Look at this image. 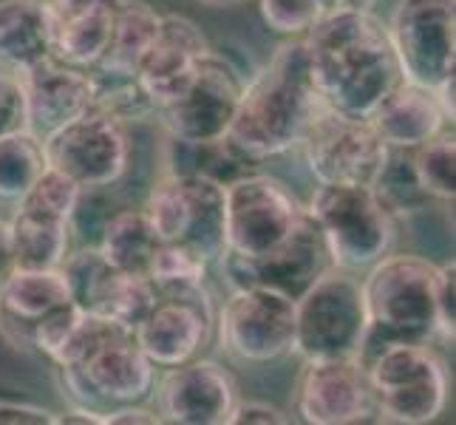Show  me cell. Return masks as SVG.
I'll return each instance as SVG.
<instances>
[{"mask_svg": "<svg viewBox=\"0 0 456 425\" xmlns=\"http://www.w3.org/2000/svg\"><path fill=\"white\" fill-rule=\"evenodd\" d=\"M306 60L318 97L329 111L369 119L403 80L388 29L374 12H332L306 35Z\"/></svg>", "mask_w": 456, "mask_h": 425, "instance_id": "obj_1", "label": "cell"}, {"mask_svg": "<svg viewBox=\"0 0 456 425\" xmlns=\"http://www.w3.org/2000/svg\"><path fill=\"white\" fill-rule=\"evenodd\" d=\"M323 108L309 74L304 37H289L266 66L247 77L227 142L249 162L284 156L301 148L309 125Z\"/></svg>", "mask_w": 456, "mask_h": 425, "instance_id": "obj_2", "label": "cell"}, {"mask_svg": "<svg viewBox=\"0 0 456 425\" xmlns=\"http://www.w3.org/2000/svg\"><path fill=\"white\" fill-rule=\"evenodd\" d=\"M360 275L369 315L360 364L386 343H434L443 338L436 312L439 264L411 253H388Z\"/></svg>", "mask_w": 456, "mask_h": 425, "instance_id": "obj_3", "label": "cell"}, {"mask_svg": "<svg viewBox=\"0 0 456 425\" xmlns=\"http://www.w3.org/2000/svg\"><path fill=\"white\" fill-rule=\"evenodd\" d=\"M306 213L323 235L332 266L346 273H366L397 241V218L377 201L371 187L318 184Z\"/></svg>", "mask_w": 456, "mask_h": 425, "instance_id": "obj_4", "label": "cell"}, {"mask_svg": "<svg viewBox=\"0 0 456 425\" xmlns=\"http://www.w3.org/2000/svg\"><path fill=\"white\" fill-rule=\"evenodd\" d=\"M377 420L434 422L448 405V369L431 343H386L363 360Z\"/></svg>", "mask_w": 456, "mask_h": 425, "instance_id": "obj_5", "label": "cell"}, {"mask_svg": "<svg viewBox=\"0 0 456 425\" xmlns=\"http://www.w3.org/2000/svg\"><path fill=\"white\" fill-rule=\"evenodd\" d=\"M369 332L360 275L329 270L295 301L292 355L301 360L357 357Z\"/></svg>", "mask_w": 456, "mask_h": 425, "instance_id": "obj_6", "label": "cell"}, {"mask_svg": "<svg viewBox=\"0 0 456 425\" xmlns=\"http://www.w3.org/2000/svg\"><path fill=\"white\" fill-rule=\"evenodd\" d=\"M71 405H86L105 417L108 408L148 403L156 386V366L139 349L131 329L114 326L77 360L57 369Z\"/></svg>", "mask_w": 456, "mask_h": 425, "instance_id": "obj_7", "label": "cell"}, {"mask_svg": "<svg viewBox=\"0 0 456 425\" xmlns=\"http://www.w3.org/2000/svg\"><path fill=\"white\" fill-rule=\"evenodd\" d=\"M80 193V184L54 168H45L14 204L9 235L18 270H60L71 249V216Z\"/></svg>", "mask_w": 456, "mask_h": 425, "instance_id": "obj_8", "label": "cell"}, {"mask_svg": "<svg viewBox=\"0 0 456 425\" xmlns=\"http://www.w3.org/2000/svg\"><path fill=\"white\" fill-rule=\"evenodd\" d=\"M162 241L193 247L213 266L224 253V184L210 176L156 179L142 208Z\"/></svg>", "mask_w": 456, "mask_h": 425, "instance_id": "obj_9", "label": "cell"}, {"mask_svg": "<svg viewBox=\"0 0 456 425\" xmlns=\"http://www.w3.org/2000/svg\"><path fill=\"white\" fill-rule=\"evenodd\" d=\"M45 162L83 191H111L131 170L128 125L88 108L43 139Z\"/></svg>", "mask_w": 456, "mask_h": 425, "instance_id": "obj_10", "label": "cell"}, {"mask_svg": "<svg viewBox=\"0 0 456 425\" xmlns=\"http://www.w3.org/2000/svg\"><path fill=\"white\" fill-rule=\"evenodd\" d=\"M304 204L289 187L266 173H241L224 184V249L261 258L292 233Z\"/></svg>", "mask_w": 456, "mask_h": 425, "instance_id": "obj_11", "label": "cell"}, {"mask_svg": "<svg viewBox=\"0 0 456 425\" xmlns=\"http://www.w3.org/2000/svg\"><path fill=\"white\" fill-rule=\"evenodd\" d=\"M218 343L241 364H273L292 355L295 301L270 287H244L227 295L216 315Z\"/></svg>", "mask_w": 456, "mask_h": 425, "instance_id": "obj_12", "label": "cell"}, {"mask_svg": "<svg viewBox=\"0 0 456 425\" xmlns=\"http://www.w3.org/2000/svg\"><path fill=\"white\" fill-rule=\"evenodd\" d=\"M405 80L436 88L456 69V0H397L386 23Z\"/></svg>", "mask_w": 456, "mask_h": 425, "instance_id": "obj_13", "label": "cell"}, {"mask_svg": "<svg viewBox=\"0 0 456 425\" xmlns=\"http://www.w3.org/2000/svg\"><path fill=\"white\" fill-rule=\"evenodd\" d=\"M247 77L224 52H208L176 100L159 108L165 134L191 142L227 139L232 117L239 111Z\"/></svg>", "mask_w": 456, "mask_h": 425, "instance_id": "obj_14", "label": "cell"}, {"mask_svg": "<svg viewBox=\"0 0 456 425\" xmlns=\"http://www.w3.org/2000/svg\"><path fill=\"white\" fill-rule=\"evenodd\" d=\"M301 151L318 184L369 187L386 162L388 145L369 119L343 117L323 108L309 125Z\"/></svg>", "mask_w": 456, "mask_h": 425, "instance_id": "obj_15", "label": "cell"}, {"mask_svg": "<svg viewBox=\"0 0 456 425\" xmlns=\"http://www.w3.org/2000/svg\"><path fill=\"white\" fill-rule=\"evenodd\" d=\"M216 264L222 266L230 292L244 287H270L297 301L332 266V258H329V249L323 244L318 225H314V218L304 208L292 233L266 256L241 258L224 249Z\"/></svg>", "mask_w": 456, "mask_h": 425, "instance_id": "obj_16", "label": "cell"}, {"mask_svg": "<svg viewBox=\"0 0 456 425\" xmlns=\"http://www.w3.org/2000/svg\"><path fill=\"white\" fill-rule=\"evenodd\" d=\"M60 273L66 278L69 298L83 312L131 329V332L159 298L148 278L125 275L102 256L97 244L69 249Z\"/></svg>", "mask_w": 456, "mask_h": 425, "instance_id": "obj_17", "label": "cell"}, {"mask_svg": "<svg viewBox=\"0 0 456 425\" xmlns=\"http://www.w3.org/2000/svg\"><path fill=\"white\" fill-rule=\"evenodd\" d=\"M295 408L309 425H354L377 420V405L360 357L304 360Z\"/></svg>", "mask_w": 456, "mask_h": 425, "instance_id": "obj_18", "label": "cell"}, {"mask_svg": "<svg viewBox=\"0 0 456 425\" xmlns=\"http://www.w3.org/2000/svg\"><path fill=\"white\" fill-rule=\"evenodd\" d=\"M153 397L162 422L227 425L241 395L230 369L210 357H193L165 369L153 386Z\"/></svg>", "mask_w": 456, "mask_h": 425, "instance_id": "obj_19", "label": "cell"}, {"mask_svg": "<svg viewBox=\"0 0 456 425\" xmlns=\"http://www.w3.org/2000/svg\"><path fill=\"white\" fill-rule=\"evenodd\" d=\"M216 329V309L208 295L156 298L134 329V340L156 369H170L204 352Z\"/></svg>", "mask_w": 456, "mask_h": 425, "instance_id": "obj_20", "label": "cell"}, {"mask_svg": "<svg viewBox=\"0 0 456 425\" xmlns=\"http://www.w3.org/2000/svg\"><path fill=\"white\" fill-rule=\"evenodd\" d=\"M208 52L210 43L191 18L162 14L159 31L136 71V80L142 83L156 108H165L191 86L199 62Z\"/></svg>", "mask_w": 456, "mask_h": 425, "instance_id": "obj_21", "label": "cell"}, {"mask_svg": "<svg viewBox=\"0 0 456 425\" xmlns=\"http://www.w3.org/2000/svg\"><path fill=\"white\" fill-rule=\"evenodd\" d=\"M26 91V131L45 139L94 105V80L88 69L45 60L20 77Z\"/></svg>", "mask_w": 456, "mask_h": 425, "instance_id": "obj_22", "label": "cell"}, {"mask_svg": "<svg viewBox=\"0 0 456 425\" xmlns=\"http://www.w3.org/2000/svg\"><path fill=\"white\" fill-rule=\"evenodd\" d=\"M119 0H45L54 60L77 69L100 62L114 31Z\"/></svg>", "mask_w": 456, "mask_h": 425, "instance_id": "obj_23", "label": "cell"}, {"mask_svg": "<svg viewBox=\"0 0 456 425\" xmlns=\"http://www.w3.org/2000/svg\"><path fill=\"white\" fill-rule=\"evenodd\" d=\"M69 298L60 270H18L0 287V335L18 352H31L35 326Z\"/></svg>", "mask_w": 456, "mask_h": 425, "instance_id": "obj_24", "label": "cell"}, {"mask_svg": "<svg viewBox=\"0 0 456 425\" xmlns=\"http://www.w3.org/2000/svg\"><path fill=\"white\" fill-rule=\"evenodd\" d=\"M369 122L388 148L400 151H414L453 125V119L439 105L434 88L417 86L405 77L374 108Z\"/></svg>", "mask_w": 456, "mask_h": 425, "instance_id": "obj_25", "label": "cell"}, {"mask_svg": "<svg viewBox=\"0 0 456 425\" xmlns=\"http://www.w3.org/2000/svg\"><path fill=\"white\" fill-rule=\"evenodd\" d=\"M52 57L45 0H0V71L23 77Z\"/></svg>", "mask_w": 456, "mask_h": 425, "instance_id": "obj_26", "label": "cell"}, {"mask_svg": "<svg viewBox=\"0 0 456 425\" xmlns=\"http://www.w3.org/2000/svg\"><path fill=\"white\" fill-rule=\"evenodd\" d=\"M165 241L159 239V233L151 225L148 213L139 208H125L108 216V222L102 225L97 247L102 249V256L111 261L117 270L134 278H148L153 258L159 253V247Z\"/></svg>", "mask_w": 456, "mask_h": 425, "instance_id": "obj_27", "label": "cell"}, {"mask_svg": "<svg viewBox=\"0 0 456 425\" xmlns=\"http://www.w3.org/2000/svg\"><path fill=\"white\" fill-rule=\"evenodd\" d=\"M162 14L156 12L148 0H119L114 31L108 40L100 62L94 69L122 77H136L139 66L156 40Z\"/></svg>", "mask_w": 456, "mask_h": 425, "instance_id": "obj_28", "label": "cell"}, {"mask_svg": "<svg viewBox=\"0 0 456 425\" xmlns=\"http://www.w3.org/2000/svg\"><path fill=\"white\" fill-rule=\"evenodd\" d=\"M210 261L193 247L165 241L153 258L148 281L159 298H196L208 295V273Z\"/></svg>", "mask_w": 456, "mask_h": 425, "instance_id": "obj_29", "label": "cell"}, {"mask_svg": "<svg viewBox=\"0 0 456 425\" xmlns=\"http://www.w3.org/2000/svg\"><path fill=\"white\" fill-rule=\"evenodd\" d=\"M369 187L377 196V201H380L395 218L417 216L434 201L422 191V184L417 179L411 151H400V148H388L386 162L380 165V170H377V176Z\"/></svg>", "mask_w": 456, "mask_h": 425, "instance_id": "obj_30", "label": "cell"}, {"mask_svg": "<svg viewBox=\"0 0 456 425\" xmlns=\"http://www.w3.org/2000/svg\"><path fill=\"white\" fill-rule=\"evenodd\" d=\"M45 168L43 139L31 131L0 136V204H18Z\"/></svg>", "mask_w": 456, "mask_h": 425, "instance_id": "obj_31", "label": "cell"}, {"mask_svg": "<svg viewBox=\"0 0 456 425\" xmlns=\"http://www.w3.org/2000/svg\"><path fill=\"white\" fill-rule=\"evenodd\" d=\"M94 80V105L97 111H105L108 117H114L122 125L134 122H148L159 119V108L153 105L148 97V91L136 77H122V74H108L88 69Z\"/></svg>", "mask_w": 456, "mask_h": 425, "instance_id": "obj_32", "label": "cell"}, {"mask_svg": "<svg viewBox=\"0 0 456 425\" xmlns=\"http://www.w3.org/2000/svg\"><path fill=\"white\" fill-rule=\"evenodd\" d=\"M414 173L434 201H453L456 193V136L453 128L439 131L411 151Z\"/></svg>", "mask_w": 456, "mask_h": 425, "instance_id": "obj_33", "label": "cell"}, {"mask_svg": "<svg viewBox=\"0 0 456 425\" xmlns=\"http://www.w3.org/2000/svg\"><path fill=\"white\" fill-rule=\"evenodd\" d=\"M261 18L278 35L304 37L323 18L318 0H258Z\"/></svg>", "mask_w": 456, "mask_h": 425, "instance_id": "obj_34", "label": "cell"}, {"mask_svg": "<svg viewBox=\"0 0 456 425\" xmlns=\"http://www.w3.org/2000/svg\"><path fill=\"white\" fill-rule=\"evenodd\" d=\"M26 131V91L23 80L0 71V136Z\"/></svg>", "mask_w": 456, "mask_h": 425, "instance_id": "obj_35", "label": "cell"}, {"mask_svg": "<svg viewBox=\"0 0 456 425\" xmlns=\"http://www.w3.org/2000/svg\"><path fill=\"white\" fill-rule=\"evenodd\" d=\"M456 266L453 261L439 264V283H436V312H439V335L453 340L456 323Z\"/></svg>", "mask_w": 456, "mask_h": 425, "instance_id": "obj_36", "label": "cell"}, {"mask_svg": "<svg viewBox=\"0 0 456 425\" xmlns=\"http://www.w3.org/2000/svg\"><path fill=\"white\" fill-rule=\"evenodd\" d=\"M292 417L287 412H281L278 405H270L264 400H241L235 403L232 414L227 425H249V422H261V425H287Z\"/></svg>", "mask_w": 456, "mask_h": 425, "instance_id": "obj_37", "label": "cell"}, {"mask_svg": "<svg viewBox=\"0 0 456 425\" xmlns=\"http://www.w3.org/2000/svg\"><path fill=\"white\" fill-rule=\"evenodd\" d=\"M0 425H57V412L31 403L0 400Z\"/></svg>", "mask_w": 456, "mask_h": 425, "instance_id": "obj_38", "label": "cell"}, {"mask_svg": "<svg viewBox=\"0 0 456 425\" xmlns=\"http://www.w3.org/2000/svg\"><path fill=\"white\" fill-rule=\"evenodd\" d=\"M162 422L156 408H148L145 403H128V405H114L105 412V425H156Z\"/></svg>", "mask_w": 456, "mask_h": 425, "instance_id": "obj_39", "label": "cell"}, {"mask_svg": "<svg viewBox=\"0 0 456 425\" xmlns=\"http://www.w3.org/2000/svg\"><path fill=\"white\" fill-rule=\"evenodd\" d=\"M105 425V417L100 412H94V408H86V405H71L66 412L57 414V425Z\"/></svg>", "mask_w": 456, "mask_h": 425, "instance_id": "obj_40", "label": "cell"}, {"mask_svg": "<svg viewBox=\"0 0 456 425\" xmlns=\"http://www.w3.org/2000/svg\"><path fill=\"white\" fill-rule=\"evenodd\" d=\"M14 273V253H12V235H9V222L0 218V287L6 278Z\"/></svg>", "mask_w": 456, "mask_h": 425, "instance_id": "obj_41", "label": "cell"}, {"mask_svg": "<svg viewBox=\"0 0 456 425\" xmlns=\"http://www.w3.org/2000/svg\"><path fill=\"white\" fill-rule=\"evenodd\" d=\"M323 14H332V12H374V6L380 0H318Z\"/></svg>", "mask_w": 456, "mask_h": 425, "instance_id": "obj_42", "label": "cell"}, {"mask_svg": "<svg viewBox=\"0 0 456 425\" xmlns=\"http://www.w3.org/2000/svg\"><path fill=\"white\" fill-rule=\"evenodd\" d=\"M201 6H210V9H232V6H241L247 0H199Z\"/></svg>", "mask_w": 456, "mask_h": 425, "instance_id": "obj_43", "label": "cell"}]
</instances>
